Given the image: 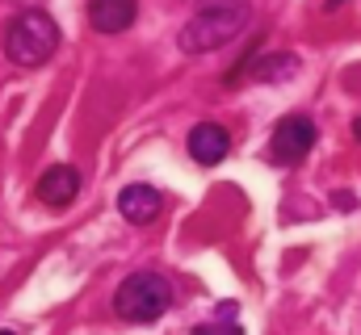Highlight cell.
Instances as JSON below:
<instances>
[{
	"instance_id": "6da1fadb",
	"label": "cell",
	"mask_w": 361,
	"mask_h": 335,
	"mask_svg": "<svg viewBox=\"0 0 361 335\" xmlns=\"http://www.w3.org/2000/svg\"><path fill=\"white\" fill-rule=\"evenodd\" d=\"M252 8L248 0H210L206 8H197L177 34V46L185 55H210L219 46H227L244 25H248Z\"/></svg>"
},
{
	"instance_id": "7a4b0ae2",
	"label": "cell",
	"mask_w": 361,
	"mask_h": 335,
	"mask_svg": "<svg viewBox=\"0 0 361 335\" xmlns=\"http://www.w3.org/2000/svg\"><path fill=\"white\" fill-rule=\"evenodd\" d=\"M59 51V25L42 8H25L21 17L8 21L4 30V55L17 68H42Z\"/></svg>"
},
{
	"instance_id": "3957f363",
	"label": "cell",
	"mask_w": 361,
	"mask_h": 335,
	"mask_svg": "<svg viewBox=\"0 0 361 335\" xmlns=\"http://www.w3.org/2000/svg\"><path fill=\"white\" fill-rule=\"evenodd\" d=\"M173 306V285L160 272H135L114 289V315L122 323H156Z\"/></svg>"
},
{
	"instance_id": "277c9868",
	"label": "cell",
	"mask_w": 361,
	"mask_h": 335,
	"mask_svg": "<svg viewBox=\"0 0 361 335\" xmlns=\"http://www.w3.org/2000/svg\"><path fill=\"white\" fill-rule=\"evenodd\" d=\"M315 147V122L302 118V113H290L273 126V139H269V156L273 164H302L307 151Z\"/></svg>"
},
{
	"instance_id": "5b68a950",
	"label": "cell",
	"mask_w": 361,
	"mask_h": 335,
	"mask_svg": "<svg viewBox=\"0 0 361 335\" xmlns=\"http://www.w3.org/2000/svg\"><path fill=\"white\" fill-rule=\"evenodd\" d=\"M227 151H231V134H227L219 122H197V126L189 130V156H193L202 168L223 164Z\"/></svg>"
},
{
	"instance_id": "8992f818",
	"label": "cell",
	"mask_w": 361,
	"mask_h": 335,
	"mask_svg": "<svg viewBox=\"0 0 361 335\" xmlns=\"http://www.w3.org/2000/svg\"><path fill=\"white\" fill-rule=\"evenodd\" d=\"M139 0H89V25L97 34H122L135 25Z\"/></svg>"
},
{
	"instance_id": "52a82bcc",
	"label": "cell",
	"mask_w": 361,
	"mask_h": 335,
	"mask_svg": "<svg viewBox=\"0 0 361 335\" xmlns=\"http://www.w3.org/2000/svg\"><path fill=\"white\" fill-rule=\"evenodd\" d=\"M118 214L126 222H135V227H147L160 214V189H152V184H126L118 193Z\"/></svg>"
},
{
	"instance_id": "ba28073f",
	"label": "cell",
	"mask_w": 361,
	"mask_h": 335,
	"mask_svg": "<svg viewBox=\"0 0 361 335\" xmlns=\"http://www.w3.org/2000/svg\"><path fill=\"white\" fill-rule=\"evenodd\" d=\"M76 193H80V172L68 164H55L42 172V180H38V197L47 201V206H72L76 201Z\"/></svg>"
},
{
	"instance_id": "9c48e42d",
	"label": "cell",
	"mask_w": 361,
	"mask_h": 335,
	"mask_svg": "<svg viewBox=\"0 0 361 335\" xmlns=\"http://www.w3.org/2000/svg\"><path fill=\"white\" fill-rule=\"evenodd\" d=\"M252 80H261V84H281V80H290L294 72H298V59L294 55H261V59H252Z\"/></svg>"
},
{
	"instance_id": "30bf717a",
	"label": "cell",
	"mask_w": 361,
	"mask_h": 335,
	"mask_svg": "<svg viewBox=\"0 0 361 335\" xmlns=\"http://www.w3.org/2000/svg\"><path fill=\"white\" fill-rule=\"evenodd\" d=\"M189 335H244V327L235 319H210V323H197Z\"/></svg>"
},
{
	"instance_id": "8fae6325",
	"label": "cell",
	"mask_w": 361,
	"mask_h": 335,
	"mask_svg": "<svg viewBox=\"0 0 361 335\" xmlns=\"http://www.w3.org/2000/svg\"><path fill=\"white\" fill-rule=\"evenodd\" d=\"M235 315H240V306H235V302H223V306H219V319H235Z\"/></svg>"
},
{
	"instance_id": "7c38bea8",
	"label": "cell",
	"mask_w": 361,
	"mask_h": 335,
	"mask_svg": "<svg viewBox=\"0 0 361 335\" xmlns=\"http://www.w3.org/2000/svg\"><path fill=\"white\" fill-rule=\"evenodd\" d=\"M353 139H357V143H361V118H357V122H353Z\"/></svg>"
},
{
	"instance_id": "4fadbf2b",
	"label": "cell",
	"mask_w": 361,
	"mask_h": 335,
	"mask_svg": "<svg viewBox=\"0 0 361 335\" xmlns=\"http://www.w3.org/2000/svg\"><path fill=\"white\" fill-rule=\"evenodd\" d=\"M0 335H13V331H0Z\"/></svg>"
}]
</instances>
